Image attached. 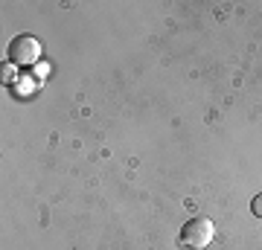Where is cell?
<instances>
[{
  "instance_id": "2",
  "label": "cell",
  "mask_w": 262,
  "mask_h": 250,
  "mask_svg": "<svg viewBox=\"0 0 262 250\" xmlns=\"http://www.w3.org/2000/svg\"><path fill=\"white\" fill-rule=\"evenodd\" d=\"M38 58H41V44L32 35H18L9 44V61L15 67H20V70L38 64Z\"/></svg>"
},
{
  "instance_id": "1",
  "label": "cell",
  "mask_w": 262,
  "mask_h": 250,
  "mask_svg": "<svg viewBox=\"0 0 262 250\" xmlns=\"http://www.w3.org/2000/svg\"><path fill=\"white\" fill-rule=\"evenodd\" d=\"M213 239H215V227H213L210 218H201V215H198V218H189V221L181 227V241L192 250H204Z\"/></svg>"
},
{
  "instance_id": "3",
  "label": "cell",
  "mask_w": 262,
  "mask_h": 250,
  "mask_svg": "<svg viewBox=\"0 0 262 250\" xmlns=\"http://www.w3.org/2000/svg\"><path fill=\"white\" fill-rule=\"evenodd\" d=\"M251 210H253V215H256V218H262V192L251 201Z\"/></svg>"
}]
</instances>
